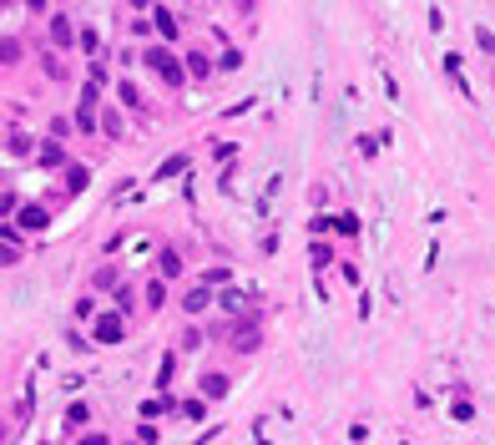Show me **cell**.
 <instances>
[{"instance_id":"1","label":"cell","mask_w":495,"mask_h":445,"mask_svg":"<svg viewBox=\"0 0 495 445\" xmlns=\"http://www.w3.org/2000/svg\"><path fill=\"white\" fill-rule=\"evenodd\" d=\"M142 61H147L162 81H167V86H182V81H187V61H182V56H172L167 46H147Z\"/></svg>"},{"instance_id":"2","label":"cell","mask_w":495,"mask_h":445,"mask_svg":"<svg viewBox=\"0 0 495 445\" xmlns=\"http://www.w3.org/2000/svg\"><path fill=\"white\" fill-rule=\"evenodd\" d=\"M46 21H51V46H56V51L81 46V31L71 26V16H61V11H56V16H46Z\"/></svg>"},{"instance_id":"3","label":"cell","mask_w":495,"mask_h":445,"mask_svg":"<svg viewBox=\"0 0 495 445\" xmlns=\"http://www.w3.org/2000/svg\"><path fill=\"white\" fill-rule=\"evenodd\" d=\"M91 339H96V344H122V339H127V324H122L117 314H101L96 329H91Z\"/></svg>"},{"instance_id":"4","label":"cell","mask_w":495,"mask_h":445,"mask_svg":"<svg viewBox=\"0 0 495 445\" xmlns=\"http://www.w3.org/2000/svg\"><path fill=\"white\" fill-rule=\"evenodd\" d=\"M46 222H51V208H41V203H26V208L16 213V228H21V233H41Z\"/></svg>"},{"instance_id":"5","label":"cell","mask_w":495,"mask_h":445,"mask_svg":"<svg viewBox=\"0 0 495 445\" xmlns=\"http://www.w3.org/2000/svg\"><path fill=\"white\" fill-rule=\"evenodd\" d=\"M202 309H212L207 284H197V289H187V294H182V314H187V319H192V314H202Z\"/></svg>"},{"instance_id":"6","label":"cell","mask_w":495,"mask_h":445,"mask_svg":"<svg viewBox=\"0 0 495 445\" xmlns=\"http://www.w3.org/2000/svg\"><path fill=\"white\" fill-rule=\"evenodd\" d=\"M182 61H187V76H192V81H207V76H212V56H202L197 46L182 56Z\"/></svg>"},{"instance_id":"7","label":"cell","mask_w":495,"mask_h":445,"mask_svg":"<svg viewBox=\"0 0 495 445\" xmlns=\"http://www.w3.org/2000/svg\"><path fill=\"white\" fill-rule=\"evenodd\" d=\"M152 21H157V36H167V41H177V31H182V26H177V16H172L167 6H152Z\"/></svg>"},{"instance_id":"8","label":"cell","mask_w":495,"mask_h":445,"mask_svg":"<svg viewBox=\"0 0 495 445\" xmlns=\"http://www.w3.org/2000/svg\"><path fill=\"white\" fill-rule=\"evenodd\" d=\"M0 238H6V263H21V228L16 222H0Z\"/></svg>"},{"instance_id":"9","label":"cell","mask_w":495,"mask_h":445,"mask_svg":"<svg viewBox=\"0 0 495 445\" xmlns=\"http://www.w3.org/2000/svg\"><path fill=\"white\" fill-rule=\"evenodd\" d=\"M36 162H41V167H61V162H66V147H61V142H41V147H36Z\"/></svg>"},{"instance_id":"10","label":"cell","mask_w":495,"mask_h":445,"mask_svg":"<svg viewBox=\"0 0 495 445\" xmlns=\"http://www.w3.org/2000/svg\"><path fill=\"white\" fill-rule=\"evenodd\" d=\"M76 132H86V137H91V132H101V117H96V106H91V101H81V106H76Z\"/></svg>"},{"instance_id":"11","label":"cell","mask_w":495,"mask_h":445,"mask_svg":"<svg viewBox=\"0 0 495 445\" xmlns=\"http://www.w3.org/2000/svg\"><path fill=\"white\" fill-rule=\"evenodd\" d=\"M61 183H66V193L76 198V193H86V183H91V173H86V167H81V162H76V167L66 162V178H61Z\"/></svg>"},{"instance_id":"12","label":"cell","mask_w":495,"mask_h":445,"mask_svg":"<svg viewBox=\"0 0 495 445\" xmlns=\"http://www.w3.org/2000/svg\"><path fill=\"white\" fill-rule=\"evenodd\" d=\"M182 167H187V152H172V157H167V162H162L157 173H152V183H167V178H177Z\"/></svg>"},{"instance_id":"13","label":"cell","mask_w":495,"mask_h":445,"mask_svg":"<svg viewBox=\"0 0 495 445\" xmlns=\"http://www.w3.org/2000/svg\"><path fill=\"white\" fill-rule=\"evenodd\" d=\"M157 273H162V278H177V273H182V253H177V248H162Z\"/></svg>"},{"instance_id":"14","label":"cell","mask_w":495,"mask_h":445,"mask_svg":"<svg viewBox=\"0 0 495 445\" xmlns=\"http://www.w3.org/2000/svg\"><path fill=\"white\" fill-rule=\"evenodd\" d=\"M202 395L207 400H223L228 395V374H202Z\"/></svg>"},{"instance_id":"15","label":"cell","mask_w":495,"mask_h":445,"mask_svg":"<svg viewBox=\"0 0 495 445\" xmlns=\"http://www.w3.org/2000/svg\"><path fill=\"white\" fill-rule=\"evenodd\" d=\"M233 349H243V354H253V349H258V329H253V324H243V329L233 334Z\"/></svg>"},{"instance_id":"16","label":"cell","mask_w":495,"mask_h":445,"mask_svg":"<svg viewBox=\"0 0 495 445\" xmlns=\"http://www.w3.org/2000/svg\"><path fill=\"white\" fill-rule=\"evenodd\" d=\"M101 137H112V142H122V117H117L112 106L101 111Z\"/></svg>"},{"instance_id":"17","label":"cell","mask_w":495,"mask_h":445,"mask_svg":"<svg viewBox=\"0 0 495 445\" xmlns=\"http://www.w3.org/2000/svg\"><path fill=\"white\" fill-rule=\"evenodd\" d=\"M308 263L313 268H328V263H334V248H328V243H308Z\"/></svg>"},{"instance_id":"18","label":"cell","mask_w":495,"mask_h":445,"mask_svg":"<svg viewBox=\"0 0 495 445\" xmlns=\"http://www.w3.org/2000/svg\"><path fill=\"white\" fill-rule=\"evenodd\" d=\"M217 71H243V51H238V46H228L223 56H217Z\"/></svg>"},{"instance_id":"19","label":"cell","mask_w":495,"mask_h":445,"mask_svg":"<svg viewBox=\"0 0 495 445\" xmlns=\"http://www.w3.org/2000/svg\"><path fill=\"white\" fill-rule=\"evenodd\" d=\"M31 142H36V137H26L21 127H11V142H6V147H11V157H26V152H31Z\"/></svg>"},{"instance_id":"20","label":"cell","mask_w":495,"mask_h":445,"mask_svg":"<svg viewBox=\"0 0 495 445\" xmlns=\"http://www.w3.org/2000/svg\"><path fill=\"white\" fill-rule=\"evenodd\" d=\"M86 420H91V410H86L81 400H76V405H66V430H81Z\"/></svg>"},{"instance_id":"21","label":"cell","mask_w":495,"mask_h":445,"mask_svg":"<svg viewBox=\"0 0 495 445\" xmlns=\"http://www.w3.org/2000/svg\"><path fill=\"white\" fill-rule=\"evenodd\" d=\"M162 304H167V284L152 278V284H147V309H162Z\"/></svg>"},{"instance_id":"22","label":"cell","mask_w":495,"mask_h":445,"mask_svg":"<svg viewBox=\"0 0 495 445\" xmlns=\"http://www.w3.org/2000/svg\"><path fill=\"white\" fill-rule=\"evenodd\" d=\"M334 233H344V238H359V218H354V213H339V218H334Z\"/></svg>"},{"instance_id":"23","label":"cell","mask_w":495,"mask_h":445,"mask_svg":"<svg viewBox=\"0 0 495 445\" xmlns=\"http://www.w3.org/2000/svg\"><path fill=\"white\" fill-rule=\"evenodd\" d=\"M86 76H91L96 86H106V81H112V71H106V61H101V56H91V61H86Z\"/></svg>"},{"instance_id":"24","label":"cell","mask_w":495,"mask_h":445,"mask_svg":"<svg viewBox=\"0 0 495 445\" xmlns=\"http://www.w3.org/2000/svg\"><path fill=\"white\" fill-rule=\"evenodd\" d=\"M117 96H122V106H142V91L132 81H117Z\"/></svg>"},{"instance_id":"25","label":"cell","mask_w":495,"mask_h":445,"mask_svg":"<svg viewBox=\"0 0 495 445\" xmlns=\"http://www.w3.org/2000/svg\"><path fill=\"white\" fill-rule=\"evenodd\" d=\"M475 46H480L485 56H495V31H490V26H475Z\"/></svg>"},{"instance_id":"26","label":"cell","mask_w":495,"mask_h":445,"mask_svg":"<svg viewBox=\"0 0 495 445\" xmlns=\"http://www.w3.org/2000/svg\"><path fill=\"white\" fill-rule=\"evenodd\" d=\"M217 309H223V314H238V309H243V299H238V289H228V294H217Z\"/></svg>"},{"instance_id":"27","label":"cell","mask_w":495,"mask_h":445,"mask_svg":"<svg viewBox=\"0 0 495 445\" xmlns=\"http://www.w3.org/2000/svg\"><path fill=\"white\" fill-rule=\"evenodd\" d=\"M117 284H122L117 268H96V289H117Z\"/></svg>"},{"instance_id":"28","label":"cell","mask_w":495,"mask_h":445,"mask_svg":"<svg viewBox=\"0 0 495 445\" xmlns=\"http://www.w3.org/2000/svg\"><path fill=\"white\" fill-rule=\"evenodd\" d=\"M172 384V354H162V364H157V389H167Z\"/></svg>"},{"instance_id":"29","label":"cell","mask_w":495,"mask_h":445,"mask_svg":"<svg viewBox=\"0 0 495 445\" xmlns=\"http://www.w3.org/2000/svg\"><path fill=\"white\" fill-rule=\"evenodd\" d=\"M81 51H86V56H101V36H96V31H91V26H86V31H81Z\"/></svg>"},{"instance_id":"30","label":"cell","mask_w":495,"mask_h":445,"mask_svg":"<svg viewBox=\"0 0 495 445\" xmlns=\"http://www.w3.org/2000/svg\"><path fill=\"white\" fill-rule=\"evenodd\" d=\"M308 233H313V238H323V233H334V218H313V222H308Z\"/></svg>"},{"instance_id":"31","label":"cell","mask_w":495,"mask_h":445,"mask_svg":"<svg viewBox=\"0 0 495 445\" xmlns=\"http://www.w3.org/2000/svg\"><path fill=\"white\" fill-rule=\"evenodd\" d=\"M182 415H187V420H202L207 405H202V400H182Z\"/></svg>"},{"instance_id":"32","label":"cell","mask_w":495,"mask_h":445,"mask_svg":"<svg viewBox=\"0 0 495 445\" xmlns=\"http://www.w3.org/2000/svg\"><path fill=\"white\" fill-rule=\"evenodd\" d=\"M66 344H71V349H96V339H86V334H76V329L66 334Z\"/></svg>"},{"instance_id":"33","label":"cell","mask_w":495,"mask_h":445,"mask_svg":"<svg viewBox=\"0 0 495 445\" xmlns=\"http://www.w3.org/2000/svg\"><path fill=\"white\" fill-rule=\"evenodd\" d=\"M21 61V41L16 36H6V66H16Z\"/></svg>"},{"instance_id":"34","label":"cell","mask_w":495,"mask_h":445,"mask_svg":"<svg viewBox=\"0 0 495 445\" xmlns=\"http://www.w3.org/2000/svg\"><path fill=\"white\" fill-rule=\"evenodd\" d=\"M46 76H56V81H66V66L56 61V56H46Z\"/></svg>"},{"instance_id":"35","label":"cell","mask_w":495,"mask_h":445,"mask_svg":"<svg viewBox=\"0 0 495 445\" xmlns=\"http://www.w3.org/2000/svg\"><path fill=\"white\" fill-rule=\"evenodd\" d=\"M212 157H217V162H228V157H238V142H233V147H228V142H217V147H212Z\"/></svg>"},{"instance_id":"36","label":"cell","mask_w":495,"mask_h":445,"mask_svg":"<svg viewBox=\"0 0 495 445\" xmlns=\"http://www.w3.org/2000/svg\"><path fill=\"white\" fill-rule=\"evenodd\" d=\"M96 314V299H76V319H91Z\"/></svg>"},{"instance_id":"37","label":"cell","mask_w":495,"mask_h":445,"mask_svg":"<svg viewBox=\"0 0 495 445\" xmlns=\"http://www.w3.org/2000/svg\"><path fill=\"white\" fill-rule=\"evenodd\" d=\"M76 445H106V435H101V430H96V435H81V440H76Z\"/></svg>"},{"instance_id":"38","label":"cell","mask_w":495,"mask_h":445,"mask_svg":"<svg viewBox=\"0 0 495 445\" xmlns=\"http://www.w3.org/2000/svg\"><path fill=\"white\" fill-rule=\"evenodd\" d=\"M26 11L31 16H46V0H26Z\"/></svg>"},{"instance_id":"39","label":"cell","mask_w":495,"mask_h":445,"mask_svg":"<svg viewBox=\"0 0 495 445\" xmlns=\"http://www.w3.org/2000/svg\"><path fill=\"white\" fill-rule=\"evenodd\" d=\"M132 6H137V11H147V6H157V0H132Z\"/></svg>"}]
</instances>
